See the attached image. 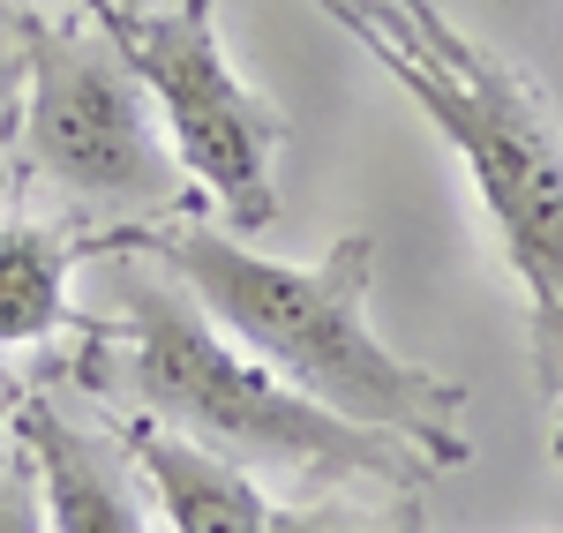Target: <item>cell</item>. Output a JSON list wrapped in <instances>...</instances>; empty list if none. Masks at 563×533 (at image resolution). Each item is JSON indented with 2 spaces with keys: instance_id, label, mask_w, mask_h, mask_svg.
Segmentation results:
<instances>
[{
  "instance_id": "obj_1",
  "label": "cell",
  "mask_w": 563,
  "mask_h": 533,
  "mask_svg": "<svg viewBox=\"0 0 563 533\" xmlns=\"http://www.w3.org/2000/svg\"><path fill=\"white\" fill-rule=\"evenodd\" d=\"M135 256H151L166 278H180L196 293V309L233 346H249L263 368H278L316 406L413 444L435 474L474 458L466 391L421 360L390 354L368 323V286H376V241L368 233H339L316 264H286V256L249 248L241 233L174 219V225H135Z\"/></svg>"
},
{
  "instance_id": "obj_2",
  "label": "cell",
  "mask_w": 563,
  "mask_h": 533,
  "mask_svg": "<svg viewBox=\"0 0 563 533\" xmlns=\"http://www.w3.org/2000/svg\"><path fill=\"white\" fill-rule=\"evenodd\" d=\"M106 338L129 354V384L151 421H166L174 436L218 451L249 474L286 466L301 481H390V489L435 481V466L413 444L316 406L278 368H263L249 346H233L211 315L196 309V293L135 248L129 264L113 270Z\"/></svg>"
},
{
  "instance_id": "obj_3",
  "label": "cell",
  "mask_w": 563,
  "mask_h": 533,
  "mask_svg": "<svg viewBox=\"0 0 563 533\" xmlns=\"http://www.w3.org/2000/svg\"><path fill=\"white\" fill-rule=\"evenodd\" d=\"M15 90H23L15 98L23 158L76 211L151 225L188 196V174L158 129L151 90L90 8H76V23H45V15L23 23V84Z\"/></svg>"
},
{
  "instance_id": "obj_4",
  "label": "cell",
  "mask_w": 563,
  "mask_h": 533,
  "mask_svg": "<svg viewBox=\"0 0 563 533\" xmlns=\"http://www.w3.org/2000/svg\"><path fill=\"white\" fill-rule=\"evenodd\" d=\"M353 38L384 60V76L459 151L481 211L504 241V264L519 270L526 301H563V135L541 106V90L496 53H474L466 68H443L429 45L384 38L361 23H353Z\"/></svg>"
},
{
  "instance_id": "obj_5",
  "label": "cell",
  "mask_w": 563,
  "mask_h": 533,
  "mask_svg": "<svg viewBox=\"0 0 563 533\" xmlns=\"http://www.w3.org/2000/svg\"><path fill=\"white\" fill-rule=\"evenodd\" d=\"M106 38L143 76L158 129L174 143L180 174L218 203L241 241L278 219V151L286 121L218 38V0H90Z\"/></svg>"
},
{
  "instance_id": "obj_6",
  "label": "cell",
  "mask_w": 563,
  "mask_h": 533,
  "mask_svg": "<svg viewBox=\"0 0 563 533\" xmlns=\"http://www.w3.org/2000/svg\"><path fill=\"white\" fill-rule=\"evenodd\" d=\"M15 444L38 466L45 533H151L143 503L129 489V451L60 421L53 406H15Z\"/></svg>"
},
{
  "instance_id": "obj_7",
  "label": "cell",
  "mask_w": 563,
  "mask_h": 533,
  "mask_svg": "<svg viewBox=\"0 0 563 533\" xmlns=\"http://www.w3.org/2000/svg\"><path fill=\"white\" fill-rule=\"evenodd\" d=\"M135 225H84V233H60V225H0V354H31L53 346L68 323H76V270L98 256H129Z\"/></svg>"
},
{
  "instance_id": "obj_8",
  "label": "cell",
  "mask_w": 563,
  "mask_h": 533,
  "mask_svg": "<svg viewBox=\"0 0 563 533\" xmlns=\"http://www.w3.org/2000/svg\"><path fill=\"white\" fill-rule=\"evenodd\" d=\"M121 451L135 458V474L151 481V496H158V511H166L174 533H271L278 503L256 489L249 466H233V458L174 436L166 421H135Z\"/></svg>"
},
{
  "instance_id": "obj_9",
  "label": "cell",
  "mask_w": 563,
  "mask_h": 533,
  "mask_svg": "<svg viewBox=\"0 0 563 533\" xmlns=\"http://www.w3.org/2000/svg\"><path fill=\"white\" fill-rule=\"evenodd\" d=\"M0 533H45L38 466H31L23 444H8V458H0Z\"/></svg>"
},
{
  "instance_id": "obj_10",
  "label": "cell",
  "mask_w": 563,
  "mask_h": 533,
  "mask_svg": "<svg viewBox=\"0 0 563 533\" xmlns=\"http://www.w3.org/2000/svg\"><path fill=\"white\" fill-rule=\"evenodd\" d=\"M526 354H533V384L563 406V301H526Z\"/></svg>"
},
{
  "instance_id": "obj_11",
  "label": "cell",
  "mask_w": 563,
  "mask_h": 533,
  "mask_svg": "<svg viewBox=\"0 0 563 533\" xmlns=\"http://www.w3.org/2000/svg\"><path fill=\"white\" fill-rule=\"evenodd\" d=\"M271 533H413V526L406 519L339 511V503H294V511H271Z\"/></svg>"
},
{
  "instance_id": "obj_12",
  "label": "cell",
  "mask_w": 563,
  "mask_h": 533,
  "mask_svg": "<svg viewBox=\"0 0 563 533\" xmlns=\"http://www.w3.org/2000/svg\"><path fill=\"white\" fill-rule=\"evenodd\" d=\"M390 8H398V15H406V23H413V31L429 38V53L443 60V68H466V60L481 53V45L466 38V31H459V23H451V15H443L435 0H390Z\"/></svg>"
},
{
  "instance_id": "obj_13",
  "label": "cell",
  "mask_w": 563,
  "mask_h": 533,
  "mask_svg": "<svg viewBox=\"0 0 563 533\" xmlns=\"http://www.w3.org/2000/svg\"><path fill=\"white\" fill-rule=\"evenodd\" d=\"M323 8H331V15H339V23H361V31H384V38H406V45H429L421 38V31H413V23H406V15H398V8H390V0H323Z\"/></svg>"
},
{
  "instance_id": "obj_14",
  "label": "cell",
  "mask_w": 563,
  "mask_h": 533,
  "mask_svg": "<svg viewBox=\"0 0 563 533\" xmlns=\"http://www.w3.org/2000/svg\"><path fill=\"white\" fill-rule=\"evenodd\" d=\"M15 406H23V376L0 368V421H15Z\"/></svg>"
},
{
  "instance_id": "obj_15",
  "label": "cell",
  "mask_w": 563,
  "mask_h": 533,
  "mask_svg": "<svg viewBox=\"0 0 563 533\" xmlns=\"http://www.w3.org/2000/svg\"><path fill=\"white\" fill-rule=\"evenodd\" d=\"M0 8H15V15H45V8H90V0H0Z\"/></svg>"
},
{
  "instance_id": "obj_16",
  "label": "cell",
  "mask_w": 563,
  "mask_h": 533,
  "mask_svg": "<svg viewBox=\"0 0 563 533\" xmlns=\"http://www.w3.org/2000/svg\"><path fill=\"white\" fill-rule=\"evenodd\" d=\"M0 84H23V45L8 53V38H0Z\"/></svg>"
},
{
  "instance_id": "obj_17",
  "label": "cell",
  "mask_w": 563,
  "mask_h": 533,
  "mask_svg": "<svg viewBox=\"0 0 563 533\" xmlns=\"http://www.w3.org/2000/svg\"><path fill=\"white\" fill-rule=\"evenodd\" d=\"M556 466H563V436H556Z\"/></svg>"
}]
</instances>
